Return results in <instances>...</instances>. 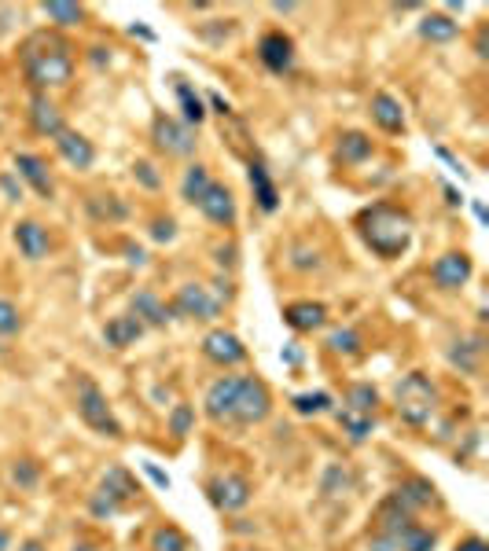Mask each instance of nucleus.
Wrapping results in <instances>:
<instances>
[{
  "label": "nucleus",
  "mask_w": 489,
  "mask_h": 551,
  "mask_svg": "<svg viewBox=\"0 0 489 551\" xmlns=\"http://www.w3.org/2000/svg\"><path fill=\"white\" fill-rule=\"evenodd\" d=\"M269 412H273V394H269L265 379H258V375H239L232 416H228V430L258 427V423L269 419Z\"/></svg>",
  "instance_id": "obj_6"
},
{
  "label": "nucleus",
  "mask_w": 489,
  "mask_h": 551,
  "mask_svg": "<svg viewBox=\"0 0 489 551\" xmlns=\"http://www.w3.org/2000/svg\"><path fill=\"white\" fill-rule=\"evenodd\" d=\"M0 188H4V192H8V199H15V203H19V199H23V188H19V184H15V177H12V173H4V177H0Z\"/></svg>",
  "instance_id": "obj_40"
},
{
  "label": "nucleus",
  "mask_w": 489,
  "mask_h": 551,
  "mask_svg": "<svg viewBox=\"0 0 489 551\" xmlns=\"http://www.w3.org/2000/svg\"><path fill=\"white\" fill-rule=\"evenodd\" d=\"M151 140H155V147L166 151L170 158L195 155V144H199L192 125L177 122V118H170V114H155V122H151Z\"/></svg>",
  "instance_id": "obj_9"
},
{
  "label": "nucleus",
  "mask_w": 489,
  "mask_h": 551,
  "mask_svg": "<svg viewBox=\"0 0 489 551\" xmlns=\"http://www.w3.org/2000/svg\"><path fill=\"white\" fill-rule=\"evenodd\" d=\"M251 482L243 478V474L236 471H225V474H214L210 482H206V500L217 507V511H225V515H232V511H243V507L251 504Z\"/></svg>",
  "instance_id": "obj_7"
},
{
  "label": "nucleus",
  "mask_w": 489,
  "mask_h": 551,
  "mask_svg": "<svg viewBox=\"0 0 489 551\" xmlns=\"http://www.w3.org/2000/svg\"><path fill=\"white\" fill-rule=\"evenodd\" d=\"M247 177H251V188H254V199H258V210H262V214H273L276 206H280V192H276V184H273V177H269L265 162H251Z\"/></svg>",
  "instance_id": "obj_23"
},
{
  "label": "nucleus",
  "mask_w": 489,
  "mask_h": 551,
  "mask_svg": "<svg viewBox=\"0 0 489 551\" xmlns=\"http://www.w3.org/2000/svg\"><path fill=\"white\" fill-rule=\"evenodd\" d=\"M453 551H489V544L482 537H464Z\"/></svg>",
  "instance_id": "obj_41"
},
{
  "label": "nucleus",
  "mask_w": 489,
  "mask_h": 551,
  "mask_svg": "<svg viewBox=\"0 0 489 551\" xmlns=\"http://www.w3.org/2000/svg\"><path fill=\"white\" fill-rule=\"evenodd\" d=\"M390 496H394V500H398L405 511H412V515H416L420 507H427L434 500V485L427 482V478H409V482L401 485V489H394Z\"/></svg>",
  "instance_id": "obj_25"
},
{
  "label": "nucleus",
  "mask_w": 489,
  "mask_h": 551,
  "mask_svg": "<svg viewBox=\"0 0 489 551\" xmlns=\"http://www.w3.org/2000/svg\"><path fill=\"white\" fill-rule=\"evenodd\" d=\"M133 173H137V180L144 184V188H151V192H159V188H162V177L155 173V166H151V162H137V166H133Z\"/></svg>",
  "instance_id": "obj_38"
},
{
  "label": "nucleus",
  "mask_w": 489,
  "mask_h": 551,
  "mask_svg": "<svg viewBox=\"0 0 489 551\" xmlns=\"http://www.w3.org/2000/svg\"><path fill=\"white\" fill-rule=\"evenodd\" d=\"M151 551H192V544L177 526H159L151 533Z\"/></svg>",
  "instance_id": "obj_34"
},
{
  "label": "nucleus",
  "mask_w": 489,
  "mask_h": 551,
  "mask_svg": "<svg viewBox=\"0 0 489 551\" xmlns=\"http://www.w3.org/2000/svg\"><path fill=\"white\" fill-rule=\"evenodd\" d=\"M368 155H372V140H368L364 133L350 129V133L339 136V162L342 166H361Z\"/></svg>",
  "instance_id": "obj_28"
},
{
  "label": "nucleus",
  "mask_w": 489,
  "mask_h": 551,
  "mask_svg": "<svg viewBox=\"0 0 489 551\" xmlns=\"http://www.w3.org/2000/svg\"><path fill=\"white\" fill-rule=\"evenodd\" d=\"M284 324L298 335H313L320 327L328 324V309L320 302H291L284 309Z\"/></svg>",
  "instance_id": "obj_19"
},
{
  "label": "nucleus",
  "mask_w": 489,
  "mask_h": 551,
  "mask_svg": "<svg viewBox=\"0 0 489 551\" xmlns=\"http://www.w3.org/2000/svg\"><path fill=\"white\" fill-rule=\"evenodd\" d=\"M19 59H23L26 81L45 96L48 89H67L74 81V45L67 37L52 34V30L26 37L23 48H19Z\"/></svg>",
  "instance_id": "obj_1"
},
{
  "label": "nucleus",
  "mask_w": 489,
  "mask_h": 551,
  "mask_svg": "<svg viewBox=\"0 0 489 551\" xmlns=\"http://www.w3.org/2000/svg\"><path fill=\"white\" fill-rule=\"evenodd\" d=\"M74 551H96L92 544H74Z\"/></svg>",
  "instance_id": "obj_46"
},
{
  "label": "nucleus",
  "mask_w": 489,
  "mask_h": 551,
  "mask_svg": "<svg viewBox=\"0 0 489 551\" xmlns=\"http://www.w3.org/2000/svg\"><path fill=\"white\" fill-rule=\"evenodd\" d=\"M195 427V408L192 405H177L170 412V434L173 438H188Z\"/></svg>",
  "instance_id": "obj_36"
},
{
  "label": "nucleus",
  "mask_w": 489,
  "mask_h": 551,
  "mask_svg": "<svg viewBox=\"0 0 489 551\" xmlns=\"http://www.w3.org/2000/svg\"><path fill=\"white\" fill-rule=\"evenodd\" d=\"M30 125H34L37 136H52V140L67 129V125H63V111L48 100L45 92H34V100H30Z\"/></svg>",
  "instance_id": "obj_20"
},
{
  "label": "nucleus",
  "mask_w": 489,
  "mask_h": 551,
  "mask_svg": "<svg viewBox=\"0 0 489 551\" xmlns=\"http://www.w3.org/2000/svg\"><path fill=\"white\" fill-rule=\"evenodd\" d=\"M210 184H214V177H210V169L199 166V162H192V166L184 169L181 199H184V203L199 206V203H203V195H206V188H210Z\"/></svg>",
  "instance_id": "obj_27"
},
{
  "label": "nucleus",
  "mask_w": 489,
  "mask_h": 551,
  "mask_svg": "<svg viewBox=\"0 0 489 551\" xmlns=\"http://www.w3.org/2000/svg\"><path fill=\"white\" fill-rule=\"evenodd\" d=\"M15 169L19 177L34 188L41 199H52L56 195V184H52V173H48V162L41 155H30V151H15Z\"/></svg>",
  "instance_id": "obj_15"
},
{
  "label": "nucleus",
  "mask_w": 489,
  "mask_h": 551,
  "mask_svg": "<svg viewBox=\"0 0 489 551\" xmlns=\"http://www.w3.org/2000/svg\"><path fill=\"white\" fill-rule=\"evenodd\" d=\"M342 408H350V412H357V416H372V419H376L379 390L372 383H350V386H346V397H342Z\"/></svg>",
  "instance_id": "obj_26"
},
{
  "label": "nucleus",
  "mask_w": 489,
  "mask_h": 551,
  "mask_svg": "<svg viewBox=\"0 0 489 551\" xmlns=\"http://www.w3.org/2000/svg\"><path fill=\"white\" fill-rule=\"evenodd\" d=\"M144 471H148V478L155 485H162V489H170V478H166V474L159 471V467H155V463H144Z\"/></svg>",
  "instance_id": "obj_42"
},
{
  "label": "nucleus",
  "mask_w": 489,
  "mask_h": 551,
  "mask_svg": "<svg viewBox=\"0 0 489 551\" xmlns=\"http://www.w3.org/2000/svg\"><path fill=\"white\" fill-rule=\"evenodd\" d=\"M394 412L405 427L423 430L431 427L434 412H438V386L427 372H409L394 390Z\"/></svg>",
  "instance_id": "obj_3"
},
{
  "label": "nucleus",
  "mask_w": 489,
  "mask_h": 551,
  "mask_svg": "<svg viewBox=\"0 0 489 551\" xmlns=\"http://www.w3.org/2000/svg\"><path fill=\"white\" fill-rule=\"evenodd\" d=\"M144 331H148V327L140 324L137 316L118 313L103 324V342H107L111 349H129V346H137V338L144 335Z\"/></svg>",
  "instance_id": "obj_21"
},
{
  "label": "nucleus",
  "mask_w": 489,
  "mask_h": 551,
  "mask_svg": "<svg viewBox=\"0 0 489 551\" xmlns=\"http://www.w3.org/2000/svg\"><path fill=\"white\" fill-rule=\"evenodd\" d=\"M361 335L353 331V327H339V331H331L328 335V349L335 357H361Z\"/></svg>",
  "instance_id": "obj_30"
},
{
  "label": "nucleus",
  "mask_w": 489,
  "mask_h": 551,
  "mask_svg": "<svg viewBox=\"0 0 489 551\" xmlns=\"http://www.w3.org/2000/svg\"><path fill=\"white\" fill-rule=\"evenodd\" d=\"M199 214L210 221V225L217 228H232L236 225V199H232V192H228V184H221V180H214L210 188H206L203 203H199Z\"/></svg>",
  "instance_id": "obj_13"
},
{
  "label": "nucleus",
  "mask_w": 489,
  "mask_h": 551,
  "mask_svg": "<svg viewBox=\"0 0 489 551\" xmlns=\"http://www.w3.org/2000/svg\"><path fill=\"white\" fill-rule=\"evenodd\" d=\"M471 276H475V261H471V254H464V250H449L442 258H434L431 265V283L445 294L467 287Z\"/></svg>",
  "instance_id": "obj_10"
},
{
  "label": "nucleus",
  "mask_w": 489,
  "mask_h": 551,
  "mask_svg": "<svg viewBox=\"0 0 489 551\" xmlns=\"http://www.w3.org/2000/svg\"><path fill=\"white\" fill-rule=\"evenodd\" d=\"M12 239L26 261H45L52 254V236H48V228L41 221H19Z\"/></svg>",
  "instance_id": "obj_14"
},
{
  "label": "nucleus",
  "mask_w": 489,
  "mask_h": 551,
  "mask_svg": "<svg viewBox=\"0 0 489 551\" xmlns=\"http://www.w3.org/2000/svg\"><path fill=\"white\" fill-rule=\"evenodd\" d=\"M221 305H225V298L210 291L206 283H184L181 291L173 294L170 313L188 316V320H214L221 313Z\"/></svg>",
  "instance_id": "obj_8"
},
{
  "label": "nucleus",
  "mask_w": 489,
  "mask_h": 551,
  "mask_svg": "<svg viewBox=\"0 0 489 551\" xmlns=\"http://www.w3.org/2000/svg\"><path fill=\"white\" fill-rule=\"evenodd\" d=\"M368 111H372V122L390 136H401L405 133V107H401L398 96H390V92H376L372 103H368Z\"/></svg>",
  "instance_id": "obj_16"
},
{
  "label": "nucleus",
  "mask_w": 489,
  "mask_h": 551,
  "mask_svg": "<svg viewBox=\"0 0 489 551\" xmlns=\"http://www.w3.org/2000/svg\"><path fill=\"white\" fill-rule=\"evenodd\" d=\"M478 357H482V338H467L464 346L456 342V349L449 353V360H453L460 372H467V375H475L478 372Z\"/></svg>",
  "instance_id": "obj_33"
},
{
  "label": "nucleus",
  "mask_w": 489,
  "mask_h": 551,
  "mask_svg": "<svg viewBox=\"0 0 489 551\" xmlns=\"http://www.w3.org/2000/svg\"><path fill=\"white\" fill-rule=\"evenodd\" d=\"M335 416H339L342 430H346V438H350L353 445H364L368 434H372V427H376V419L372 416H357V412H350V408H339Z\"/></svg>",
  "instance_id": "obj_29"
},
{
  "label": "nucleus",
  "mask_w": 489,
  "mask_h": 551,
  "mask_svg": "<svg viewBox=\"0 0 489 551\" xmlns=\"http://www.w3.org/2000/svg\"><path fill=\"white\" fill-rule=\"evenodd\" d=\"M137 496H140L137 478H133L122 463H114V467H107V474L100 478L96 493L89 496V511L96 518H114L118 511H126Z\"/></svg>",
  "instance_id": "obj_5"
},
{
  "label": "nucleus",
  "mask_w": 489,
  "mask_h": 551,
  "mask_svg": "<svg viewBox=\"0 0 489 551\" xmlns=\"http://www.w3.org/2000/svg\"><path fill=\"white\" fill-rule=\"evenodd\" d=\"M129 305H133V309H129V316H137L144 327H166V324H170V316H173L170 305L162 302V298L151 291V287H140V291L129 298Z\"/></svg>",
  "instance_id": "obj_17"
},
{
  "label": "nucleus",
  "mask_w": 489,
  "mask_h": 551,
  "mask_svg": "<svg viewBox=\"0 0 489 551\" xmlns=\"http://www.w3.org/2000/svg\"><path fill=\"white\" fill-rule=\"evenodd\" d=\"M74 408H78V419L92 430V434L111 438V441L126 438V430H122V423H118V416H114V408H111V401H107V394L92 383L89 375H81L78 379V401H74Z\"/></svg>",
  "instance_id": "obj_4"
},
{
  "label": "nucleus",
  "mask_w": 489,
  "mask_h": 551,
  "mask_svg": "<svg viewBox=\"0 0 489 551\" xmlns=\"http://www.w3.org/2000/svg\"><path fill=\"white\" fill-rule=\"evenodd\" d=\"M151 236L159 239V243H170V239L177 236V221H173V217H159V221L151 225Z\"/></svg>",
  "instance_id": "obj_39"
},
{
  "label": "nucleus",
  "mask_w": 489,
  "mask_h": 551,
  "mask_svg": "<svg viewBox=\"0 0 489 551\" xmlns=\"http://www.w3.org/2000/svg\"><path fill=\"white\" fill-rule=\"evenodd\" d=\"M331 394H324V390H313V394H295L291 397V408H295L298 416H324V412H331Z\"/></svg>",
  "instance_id": "obj_31"
},
{
  "label": "nucleus",
  "mask_w": 489,
  "mask_h": 551,
  "mask_svg": "<svg viewBox=\"0 0 489 551\" xmlns=\"http://www.w3.org/2000/svg\"><path fill=\"white\" fill-rule=\"evenodd\" d=\"M37 474H41V471H37L34 460H23V463H15V467H12V478L19 485H26V489H30V485H37Z\"/></svg>",
  "instance_id": "obj_37"
},
{
  "label": "nucleus",
  "mask_w": 489,
  "mask_h": 551,
  "mask_svg": "<svg viewBox=\"0 0 489 551\" xmlns=\"http://www.w3.org/2000/svg\"><path fill=\"white\" fill-rule=\"evenodd\" d=\"M357 236L376 258L398 261L401 254H409L416 221H412L409 210H401L394 203H372L357 214Z\"/></svg>",
  "instance_id": "obj_2"
},
{
  "label": "nucleus",
  "mask_w": 489,
  "mask_h": 551,
  "mask_svg": "<svg viewBox=\"0 0 489 551\" xmlns=\"http://www.w3.org/2000/svg\"><path fill=\"white\" fill-rule=\"evenodd\" d=\"M41 12L56 26H78L81 19H85V8H81V4H63V0H48V4H41Z\"/></svg>",
  "instance_id": "obj_32"
},
{
  "label": "nucleus",
  "mask_w": 489,
  "mask_h": 551,
  "mask_svg": "<svg viewBox=\"0 0 489 551\" xmlns=\"http://www.w3.org/2000/svg\"><path fill=\"white\" fill-rule=\"evenodd\" d=\"M19 551H48V548L41 544V540H23V544H19Z\"/></svg>",
  "instance_id": "obj_43"
},
{
  "label": "nucleus",
  "mask_w": 489,
  "mask_h": 551,
  "mask_svg": "<svg viewBox=\"0 0 489 551\" xmlns=\"http://www.w3.org/2000/svg\"><path fill=\"white\" fill-rule=\"evenodd\" d=\"M23 331V313H19V305L8 302V298H0V342L4 338H15Z\"/></svg>",
  "instance_id": "obj_35"
},
{
  "label": "nucleus",
  "mask_w": 489,
  "mask_h": 551,
  "mask_svg": "<svg viewBox=\"0 0 489 551\" xmlns=\"http://www.w3.org/2000/svg\"><path fill=\"white\" fill-rule=\"evenodd\" d=\"M0 349H4V346H0Z\"/></svg>",
  "instance_id": "obj_47"
},
{
  "label": "nucleus",
  "mask_w": 489,
  "mask_h": 551,
  "mask_svg": "<svg viewBox=\"0 0 489 551\" xmlns=\"http://www.w3.org/2000/svg\"><path fill=\"white\" fill-rule=\"evenodd\" d=\"M173 92H177V103H181V122L184 125H203V118H206V103H203V96H199V92L192 89V85H188V81L184 78H173Z\"/></svg>",
  "instance_id": "obj_24"
},
{
  "label": "nucleus",
  "mask_w": 489,
  "mask_h": 551,
  "mask_svg": "<svg viewBox=\"0 0 489 551\" xmlns=\"http://www.w3.org/2000/svg\"><path fill=\"white\" fill-rule=\"evenodd\" d=\"M56 151L63 155V162L74 169H92V162H96V147H92L89 136L74 133V129H63V133L56 136Z\"/></svg>",
  "instance_id": "obj_18"
},
{
  "label": "nucleus",
  "mask_w": 489,
  "mask_h": 551,
  "mask_svg": "<svg viewBox=\"0 0 489 551\" xmlns=\"http://www.w3.org/2000/svg\"><path fill=\"white\" fill-rule=\"evenodd\" d=\"M420 37L423 41H431V45H449L460 37V23H456L453 15H442V12H427L420 19Z\"/></svg>",
  "instance_id": "obj_22"
},
{
  "label": "nucleus",
  "mask_w": 489,
  "mask_h": 551,
  "mask_svg": "<svg viewBox=\"0 0 489 551\" xmlns=\"http://www.w3.org/2000/svg\"><path fill=\"white\" fill-rule=\"evenodd\" d=\"M258 59L269 74H287L295 67V41L284 34V30H269V34L258 41Z\"/></svg>",
  "instance_id": "obj_12"
},
{
  "label": "nucleus",
  "mask_w": 489,
  "mask_h": 551,
  "mask_svg": "<svg viewBox=\"0 0 489 551\" xmlns=\"http://www.w3.org/2000/svg\"><path fill=\"white\" fill-rule=\"evenodd\" d=\"M273 12H280V15H291V12H295V4H273Z\"/></svg>",
  "instance_id": "obj_45"
},
{
  "label": "nucleus",
  "mask_w": 489,
  "mask_h": 551,
  "mask_svg": "<svg viewBox=\"0 0 489 551\" xmlns=\"http://www.w3.org/2000/svg\"><path fill=\"white\" fill-rule=\"evenodd\" d=\"M203 357L217 368H236L247 360V346H243V338L225 331V327H214V331H206L203 338Z\"/></svg>",
  "instance_id": "obj_11"
},
{
  "label": "nucleus",
  "mask_w": 489,
  "mask_h": 551,
  "mask_svg": "<svg viewBox=\"0 0 489 551\" xmlns=\"http://www.w3.org/2000/svg\"><path fill=\"white\" fill-rule=\"evenodd\" d=\"M0 551H12V533L0 526Z\"/></svg>",
  "instance_id": "obj_44"
}]
</instances>
